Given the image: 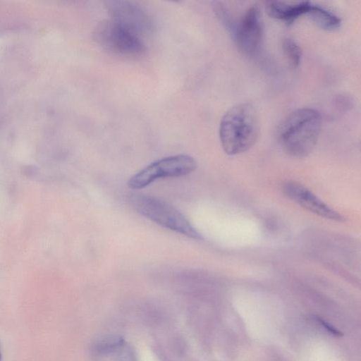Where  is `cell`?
Wrapping results in <instances>:
<instances>
[{
    "instance_id": "obj_12",
    "label": "cell",
    "mask_w": 361,
    "mask_h": 361,
    "mask_svg": "<svg viewBox=\"0 0 361 361\" xmlns=\"http://www.w3.org/2000/svg\"><path fill=\"white\" fill-rule=\"evenodd\" d=\"M123 343L122 337L117 335H108L96 342L94 349L100 354L113 353Z\"/></svg>"
},
{
    "instance_id": "obj_10",
    "label": "cell",
    "mask_w": 361,
    "mask_h": 361,
    "mask_svg": "<svg viewBox=\"0 0 361 361\" xmlns=\"http://www.w3.org/2000/svg\"><path fill=\"white\" fill-rule=\"evenodd\" d=\"M319 27L332 31L341 26V19L331 11L310 2L306 15Z\"/></svg>"
},
{
    "instance_id": "obj_5",
    "label": "cell",
    "mask_w": 361,
    "mask_h": 361,
    "mask_svg": "<svg viewBox=\"0 0 361 361\" xmlns=\"http://www.w3.org/2000/svg\"><path fill=\"white\" fill-rule=\"evenodd\" d=\"M196 167L195 159L189 155L167 157L152 163L131 176L128 185L132 189H140L159 178L188 175Z\"/></svg>"
},
{
    "instance_id": "obj_2",
    "label": "cell",
    "mask_w": 361,
    "mask_h": 361,
    "mask_svg": "<svg viewBox=\"0 0 361 361\" xmlns=\"http://www.w3.org/2000/svg\"><path fill=\"white\" fill-rule=\"evenodd\" d=\"M259 133L258 116L252 104H235L223 116L219 138L224 152L229 155L243 153L255 143Z\"/></svg>"
},
{
    "instance_id": "obj_14",
    "label": "cell",
    "mask_w": 361,
    "mask_h": 361,
    "mask_svg": "<svg viewBox=\"0 0 361 361\" xmlns=\"http://www.w3.org/2000/svg\"><path fill=\"white\" fill-rule=\"evenodd\" d=\"M113 353L116 361H136L133 350L124 343Z\"/></svg>"
},
{
    "instance_id": "obj_11",
    "label": "cell",
    "mask_w": 361,
    "mask_h": 361,
    "mask_svg": "<svg viewBox=\"0 0 361 361\" xmlns=\"http://www.w3.org/2000/svg\"><path fill=\"white\" fill-rule=\"evenodd\" d=\"M282 49L290 67L297 68L302 54L300 47L293 39L285 38L282 42Z\"/></svg>"
},
{
    "instance_id": "obj_1",
    "label": "cell",
    "mask_w": 361,
    "mask_h": 361,
    "mask_svg": "<svg viewBox=\"0 0 361 361\" xmlns=\"http://www.w3.org/2000/svg\"><path fill=\"white\" fill-rule=\"evenodd\" d=\"M321 126V116L316 109H298L288 115L279 125V142L288 155L305 157L317 145Z\"/></svg>"
},
{
    "instance_id": "obj_4",
    "label": "cell",
    "mask_w": 361,
    "mask_h": 361,
    "mask_svg": "<svg viewBox=\"0 0 361 361\" xmlns=\"http://www.w3.org/2000/svg\"><path fill=\"white\" fill-rule=\"evenodd\" d=\"M93 39L105 51L126 59H138L146 51L139 37L112 20L99 23L93 31Z\"/></svg>"
},
{
    "instance_id": "obj_7",
    "label": "cell",
    "mask_w": 361,
    "mask_h": 361,
    "mask_svg": "<svg viewBox=\"0 0 361 361\" xmlns=\"http://www.w3.org/2000/svg\"><path fill=\"white\" fill-rule=\"evenodd\" d=\"M231 36L244 54L252 56L259 51L263 40V22L257 5L247 8L235 22Z\"/></svg>"
},
{
    "instance_id": "obj_3",
    "label": "cell",
    "mask_w": 361,
    "mask_h": 361,
    "mask_svg": "<svg viewBox=\"0 0 361 361\" xmlns=\"http://www.w3.org/2000/svg\"><path fill=\"white\" fill-rule=\"evenodd\" d=\"M128 200L137 213L154 223L188 238L202 239L186 217L169 203L144 194H133Z\"/></svg>"
},
{
    "instance_id": "obj_15",
    "label": "cell",
    "mask_w": 361,
    "mask_h": 361,
    "mask_svg": "<svg viewBox=\"0 0 361 361\" xmlns=\"http://www.w3.org/2000/svg\"><path fill=\"white\" fill-rule=\"evenodd\" d=\"M1 352H0V360H1Z\"/></svg>"
},
{
    "instance_id": "obj_9",
    "label": "cell",
    "mask_w": 361,
    "mask_h": 361,
    "mask_svg": "<svg viewBox=\"0 0 361 361\" xmlns=\"http://www.w3.org/2000/svg\"><path fill=\"white\" fill-rule=\"evenodd\" d=\"M310 4L309 1L288 4L279 1H269L266 3L265 7L268 15L271 18L291 24L300 16L306 15Z\"/></svg>"
},
{
    "instance_id": "obj_13",
    "label": "cell",
    "mask_w": 361,
    "mask_h": 361,
    "mask_svg": "<svg viewBox=\"0 0 361 361\" xmlns=\"http://www.w3.org/2000/svg\"><path fill=\"white\" fill-rule=\"evenodd\" d=\"M213 9L219 22L231 34L235 22L231 18L226 7L222 3L216 1L213 4Z\"/></svg>"
},
{
    "instance_id": "obj_6",
    "label": "cell",
    "mask_w": 361,
    "mask_h": 361,
    "mask_svg": "<svg viewBox=\"0 0 361 361\" xmlns=\"http://www.w3.org/2000/svg\"><path fill=\"white\" fill-rule=\"evenodd\" d=\"M105 5L111 20L137 37L153 31L152 18L138 4L128 0H109Z\"/></svg>"
},
{
    "instance_id": "obj_8",
    "label": "cell",
    "mask_w": 361,
    "mask_h": 361,
    "mask_svg": "<svg viewBox=\"0 0 361 361\" xmlns=\"http://www.w3.org/2000/svg\"><path fill=\"white\" fill-rule=\"evenodd\" d=\"M282 190L288 198L320 217L337 222L345 221V216L330 207L310 189L298 182H285Z\"/></svg>"
}]
</instances>
